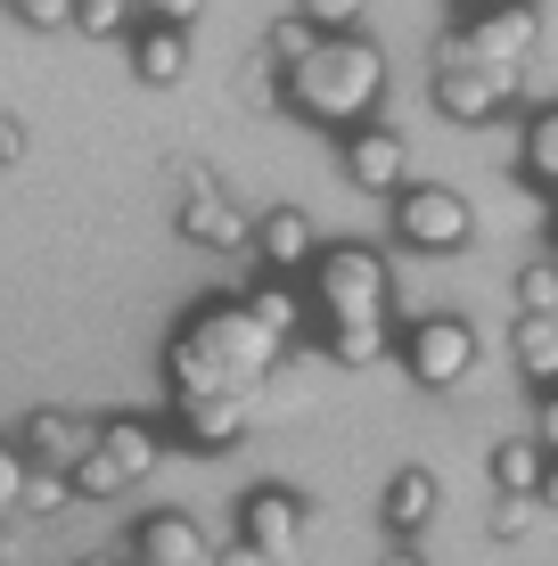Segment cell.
<instances>
[{
	"mask_svg": "<svg viewBox=\"0 0 558 566\" xmlns=\"http://www.w3.org/2000/svg\"><path fill=\"white\" fill-rule=\"evenodd\" d=\"M280 91L296 99V115H313V124H354V115L378 107V91H387V57L370 42H320L296 74H280Z\"/></svg>",
	"mask_w": 558,
	"mask_h": 566,
	"instance_id": "cell-1",
	"label": "cell"
},
{
	"mask_svg": "<svg viewBox=\"0 0 558 566\" xmlns=\"http://www.w3.org/2000/svg\"><path fill=\"white\" fill-rule=\"evenodd\" d=\"M394 239L419 247V255H460V247H476V213H468L460 189L419 181V189H402V198H394Z\"/></svg>",
	"mask_w": 558,
	"mask_h": 566,
	"instance_id": "cell-2",
	"label": "cell"
},
{
	"mask_svg": "<svg viewBox=\"0 0 558 566\" xmlns=\"http://www.w3.org/2000/svg\"><path fill=\"white\" fill-rule=\"evenodd\" d=\"M387 296H394L387 255H370V247H337V255H320V304L337 312V328H378Z\"/></svg>",
	"mask_w": 558,
	"mask_h": 566,
	"instance_id": "cell-3",
	"label": "cell"
},
{
	"mask_svg": "<svg viewBox=\"0 0 558 566\" xmlns=\"http://www.w3.org/2000/svg\"><path fill=\"white\" fill-rule=\"evenodd\" d=\"M534 42H543V9H476V17H460V33H452V57H468V66H502V74H526V57Z\"/></svg>",
	"mask_w": 558,
	"mask_h": 566,
	"instance_id": "cell-4",
	"label": "cell"
},
{
	"mask_svg": "<svg viewBox=\"0 0 558 566\" xmlns=\"http://www.w3.org/2000/svg\"><path fill=\"white\" fill-rule=\"evenodd\" d=\"M157 468V427H140V419H115L99 427V443H91V460L74 468V493H115V484H131V476H148Z\"/></svg>",
	"mask_w": 558,
	"mask_h": 566,
	"instance_id": "cell-5",
	"label": "cell"
},
{
	"mask_svg": "<svg viewBox=\"0 0 558 566\" xmlns=\"http://www.w3.org/2000/svg\"><path fill=\"white\" fill-rule=\"evenodd\" d=\"M402 361H411V378L428 386V395H452V386L476 378V328L468 321H419Z\"/></svg>",
	"mask_w": 558,
	"mask_h": 566,
	"instance_id": "cell-6",
	"label": "cell"
},
{
	"mask_svg": "<svg viewBox=\"0 0 558 566\" xmlns=\"http://www.w3.org/2000/svg\"><path fill=\"white\" fill-rule=\"evenodd\" d=\"M517 99V74L502 66H468V57H435V107L452 115V124H485V115H502Z\"/></svg>",
	"mask_w": 558,
	"mask_h": 566,
	"instance_id": "cell-7",
	"label": "cell"
},
{
	"mask_svg": "<svg viewBox=\"0 0 558 566\" xmlns=\"http://www.w3.org/2000/svg\"><path fill=\"white\" fill-rule=\"evenodd\" d=\"M296 542H304V501L296 493H246V517H239V551H255L263 566H296Z\"/></svg>",
	"mask_w": 558,
	"mask_h": 566,
	"instance_id": "cell-8",
	"label": "cell"
},
{
	"mask_svg": "<svg viewBox=\"0 0 558 566\" xmlns=\"http://www.w3.org/2000/svg\"><path fill=\"white\" fill-rule=\"evenodd\" d=\"M91 443H99V427H91V419H74V411H33V419H25V452H17V460H33L42 476H74V468L91 460Z\"/></svg>",
	"mask_w": 558,
	"mask_h": 566,
	"instance_id": "cell-9",
	"label": "cell"
},
{
	"mask_svg": "<svg viewBox=\"0 0 558 566\" xmlns=\"http://www.w3.org/2000/svg\"><path fill=\"white\" fill-rule=\"evenodd\" d=\"M345 172H354V189H370V198H402L411 148H402V132H387V124H361L354 140H345Z\"/></svg>",
	"mask_w": 558,
	"mask_h": 566,
	"instance_id": "cell-10",
	"label": "cell"
},
{
	"mask_svg": "<svg viewBox=\"0 0 558 566\" xmlns=\"http://www.w3.org/2000/svg\"><path fill=\"white\" fill-rule=\"evenodd\" d=\"M435 510H444V484L428 476V468H394L387 476V501H378V517H387L394 542H419L435 525Z\"/></svg>",
	"mask_w": 558,
	"mask_h": 566,
	"instance_id": "cell-11",
	"label": "cell"
},
{
	"mask_svg": "<svg viewBox=\"0 0 558 566\" xmlns=\"http://www.w3.org/2000/svg\"><path fill=\"white\" fill-rule=\"evenodd\" d=\"M246 436V395H181V443L189 452H230Z\"/></svg>",
	"mask_w": 558,
	"mask_h": 566,
	"instance_id": "cell-12",
	"label": "cell"
},
{
	"mask_svg": "<svg viewBox=\"0 0 558 566\" xmlns=\"http://www.w3.org/2000/svg\"><path fill=\"white\" fill-rule=\"evenodd\" d=\"M246 247H255L272 271H296V263H313V213L304 206H272V213H255L246 222Z\"/></svg>",
	"mask_w": 558,
	"mask_h": 566,
	"instance_id": "cell-13",
	"label": "cell"
},
{
	"mask_svg": "<svg viewBox=\"0 0 558 566\" xmlns=\"http://www.w3.org/2000/svg\"><path fill=\"white\" fill-rule=\"evenodd\" d=\"M181 239L222 247V255H239V247H246V213L230 206L222 189H189V198H181Z\"/></svg>",
	"mask_w": 558,
	"mask_h": 566,
	"instance_id": "cell-14",
	"label": "cell"
},
{
	"mask_svg": "<svg viewBox=\"0 0 558 566\" xmlns=\"http://www.w3.org/2000/svg\"><path fill=\"white\" fill-rule=\"evenodd\" d=\"M140 566H214V558H206V534L189 517H148L140 525Z\"/></svg>",
	"mask_w": 558,
	"mask_h": 566,
	"instance_id": "cell-15",
	"label": "cell"
},
{
	"mask_svg": "<svg viewBox=\"0 0 558 566\" xmlns=\"http://www.w3.org/2000/svg\"><path fill=\"white\" fill-rule=\"evenodd\" d=\"M543 443H534V436H502V443H493V484H502V501H534V493H543Z\"/></svg>",
	"mask_w": 558,
	"mask_h": 566,
	"instance_id": "cell-16",
	"label": "cell"
},
{
	"mask_svg": "<svg viewBox=\"0 0 558 566\" xmlns=\"http://www.w3.org/2000/svg\"><path fill=\"white\" fill-rule=\"evenodd\" d=\"M131 66H140V83H181L189 74V33L181 25H148L140 42H131Z\"/></svg>",
	"mask_w": 558,
	"mask_h": 566,
	"instance_id": "cell-17",
	"label": "cell"
},
{
	"mask_svg": "<svg viewBox=\"0 0 558 566\" xmlns=\"http://www.w3.org/2000/svg\"><path fill=\"white\" fill-rule=\"evenodd\" d=\"M509 354L534 386H558V321H517L509 328Z\"/></svg>",
	"mask_w": 558,
	"mask_h": 566,
	"instance_id": "cell-18",
	"label": "cell"
},
{
	"mask_svg": "<svg viewBox=\"0 0 558 566\" xmlns=\"http://www.w3.org/2000/svg\"><path fill=\"white\" fill-rule=\"evenodd\" d=\"M517 321H558V263L517 271Z\"/></svg>",
	"mask_w": 558,
	"mask_h": 566,
	"instance_id": "cell-19",
	"label": "cell"
},
{
	"mask_svg": "<svg viewBox=\"0 0 558 566\" xmlns=\"http://www.w3.org/2000/svg\"><path fill=\"white\" fill-rule=\"evenodd\" d=\"M526 172L558 189V107H543V115L526 124Z\"/></svg>",
	"mask_w": 558,
	"mask_h": 566,
	"instance_id": "cell-20",
	"label": "cell"
},
{
	"mask_svg": "<svg viewBox=\"0 0 558 566\" xmlns=\"http://www.w3.org/2000/svg\"><path fill=\"white\" fill-rule=\"evenodd\" d=\"M329 354H337L345 369H370L378 354H387V328H337V337H329Z\"/></svg>",
	"mask_w": 558,
	"mask_h": 566,
	"instance_id": "cell-21",
	"label": "cell"
},
{
	"mask_svg": "<svg viewBox=\"0 0 558 566\" xmlns=\"http://www.w3.org/2000/svg\"><path fill=\"white\" fill-rule=\"evenodd\" d=\"M66 493H74L66 476H42V468H33V476H25V493H17V501H25L33 517H57V510H66Z\"/></svg>",
	"mask_w": 558,
	"mask_h": 566,
	"instance_id": "cell-22",
	"label": "cell"
},
{
	"mask_svg": "<svg viewBox=\"0 0 558 566\" xmlns=\"http://www.w3.org/2000/svg\"><path fill=\"white\" fill-rule=\"evenodd\" d=\"M534 517H543V501H493V542H526Z\"/></svg>",
	"mask_w": 558,
	"mask_h": 566,
	"instance_id": "cell-23",
	"label": "cell"
},
{
	"mask_svg": "<svg viewBox=\"0 0 558 566\" xmlns=\"http://www.w3.org/2000/svg\"><path fill=\"white\" fill-rule=\"evenodd\" d=\"M17 25H33V33H66V25H74V9H57V0H25V9H17Z\"/></svg>",
	"mask_w": 558,
	"mask_h": 566,
	"instance_id": "cell-24",
	"label": "cell"
},
{
	"mask_svg": "<svg viewBox=\"0 0 558 566\" xmlns=\"http://www.w3.org/2000/svg\"><path fill=\"white\" fill-rule=\"evenodd\" d=\"M17 493H25V460H17L9 443H0V517L17 510Z\"/></svg>",
	"mask_w": 558,
	"mask_h": 566,
	"instance_id": "cell-25",
	"label": "cell"
},
{
	"mask_svg": "<svg viewBox=\"0 0 558 566\" xmlns=\"http://www.w3.org/2000/svg\"><path fill=\"white\" fill-rule=\"evenodd\" d=\"M534 443H543V460L558 452V395H543V411H534Z\"/></svg>",
	"mask_w": 558,
	"mask_h": 566,
	"instance_id": "cell-26",
	"label": "cell"
},
{
	"mask_svg": "<svg viewBox=\"0 0 558 566\" xmlns=\"http://www.w3.org/2000/svg\"><path fill=\"white\" fill-rule=\"evenodd\" d=\"M74 25H83V33H115V25H124V9H107V0H91V9H74Z\"/></svg>",
	"mask_w": 558,
	"mask_h": 566,
	"instance_id": "cell-27",
	"label": "cell"
},
{
	"mask_svg": "<svg viewBox=\"0 0 558 566\" xmlns=\"http://www.w3.org/2000/svg\"><path fill=\"white\" fill-rule=\"evenodd\" d=\"M0 156H25V124L17 115H0Z\"/></svg>",
	"mask_w": 558,
	"mask_h": 566,
	"instance_id": "cell-28",
	"label": "cell"
},
{
	"mask_svg": "<svg viewBox=\"0 0 558 566\" xmlns=\"http://www.w3.org/2000/svg\"><path fill=\"white\" fill-rule=\"evenodd\" d=\"M378 566H428V558H419V551H411V542H394V551H387V558H378Z\"/></svg>",
	"mask_w": 558,
	"mask_h": 566,
	"instance_id": "cell-29",
	"label": "cell"
},
{
	"mask_svg": "<svg viewBox=\"0 0 558 566\" xmlns=\"http://www.w3.org/2000/svg\"><path fill=\"white\" fill-rule=\"evenodd\" d=\"M534 501H543V510H558V460L543 468V493H534Z\"/></svg>",
	"mask_w": 558,
	"mask_h": 566,
	"instance_id": "cell-30",
	"label": "cell"
},
{
	"mask_svg": "<svg viewBox=\"0 0 558 566\" xmlns=\"http://www.w3.org/2000/svg\"><path fill=\"white\" fill-rule=\"evenodd\" d=\"M74 566H124V551H91V558H74Z\"/></svg>",
	"mask_w": 558,
	"mask_h": 566,
	"instance_id": "cell-31",
	"label": "cell"
},
{
	"mask_svg": "<svg viewBox=\"0 0 558 566\" xmlns=\"http://www.w3.org/2000/svg\"><path fill=\"white\" fill-rule=\"evenodd\" d=\"M222 566H263V558H255V551H230V558H222Z\"/></svg>",
	"mask_w": 558,
	"mask_h": 566,
	"instance_id": "cell-32",
	"label": "cell"
}]
</instances>
